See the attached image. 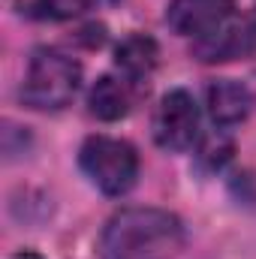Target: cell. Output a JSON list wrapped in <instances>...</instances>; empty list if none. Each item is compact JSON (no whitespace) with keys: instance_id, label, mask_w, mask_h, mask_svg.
Returning a JSON list of instances; mask_svg holds the SVG:
<instances>
[{"instance_id":"7","label":"cell","mask_w":256,"mask_h":259,"mask_svg":"<svg viewBox=\"0 0 256 259\" xmlns=\"http://www.w3.org/2000/svg\"><path fill=\"white\" fill-rule=\"evenodd\" d=\"M205 100H208V115H211V121L217 127H235V124H241L250 115V106H253L250 91L241 81H232V78L211 81L208 91H205Z\"/></svg>"},{"instance_id":"1","label":"cell","mask_w":256,"mask_h":259,"mask_svg":"<svg viewBox=\"0 0 256 259\" xmlns=\"http://www.w3.org/2000/svg\"><path fill=\"white\" fill-rule=\"evenodd\" d=\"M181 247L184 226L163 208H124L100 235V259H172Z\"/></svg>"},{"instance_id":"9","label":"cell","mask_w":256,"mask_h":259,"mask_svg":"<svg viewBox=\"0 0 256 259\" xmlns=\"http://www.w3.org/2000/svg\"><path fill=\"white\" fill-rule=\"evenodd\" d=\"M88 109L100 121H118V118H124L130 112L127 81H118L112 75L97 78V84L91 88V97H88Z\"/></svg>"},{"instance_id":"10","label":"cell","mask_w":256,"mask_h":259,"mask_svg":"<svg viewBox=\"0 0 256 259\" xmlns=\"http://www.w3.org/2000/svg\"><path fill=\"white\" fill-rule=\"evenodd\" d=\"M91 3L94 0H36V6L42 9V15L46 18H58V21L81 15L84 9H91Z\"/></svg>"},{"instance_id":"3","label":"cell","mask_w":256,"mask_h":259,"mask_svg":"<svg viewBox=\"0 0 256 259\" xmlns=\"http://www.w3.org/2000/svg\"><path fill=\"white\" fill-rule=\"evenodd\" d=\"M78 166L88 181L106 196H124L139 178V154L124 139L91 136L78 151Z\"/></svg>"},{"instance_id":"6","label":"cell","mask_w":256,"mask_h":259,"mask_svg":"<svg viewBox=\"0 0 256 259\" xmlns=\"http://www.w3.org/2000/svg\"><path fill=\"white\" fill-rule=\"evenodd\" d=\"M235 12V0H172L166 9V24L181 36H205Z\"/></svg>"},{"instance_id":"11","label":"cell","mask_w":256,"mask_h":259,"mask_svg":"<svg viewBox=\"0 0 256 259\" xmlns=\"http://www.w3.org/2000/svg\"><path fill=\"white\" fill-rule=\"evenodd\" d=\"M229 154H232V142L226 139V136H211L205 145H202V157H205V163L211 166V169H220L226 160H229Z\"/></svg>"},{"instance_id":"2","label":"cell","mask_w":256,"mask_h":259,"mask_svg":"<svg viewBox=\"0 0 256 259\" xmlns=\"http://www.w3.org/2000/svg\"><path fill=\"white\" fill-rule=\"evenodd\" d=\"M81 88V64L58 49H36L21 81V103L36 112H58Z\"/></svg>"},{"instance_id":"4","label":"cell","mask_w":256,"mask_h":259,"mask_svg":"<svg viewBox=\"0 0 256 259\" xmlns=\"http://www.w3.org/2000/svg\"><path fill=\"white\" fill-rule=\"evenodd\" d=\"M154 142L163 151H187L199 142V106L184 88L163 94L154 112Z\"/></svg>"},{"instance_id":"12","label":"cell","mask_w":256,"mask_h":259,"mask_svg":"<svg viewBox=\"0 0 256 259\" xmlns=\"http://www.w3.org/2000/svg\"><path fill=\"white\" fill-rule=\"evenodd\" d=\"M9 259H46V256L36 253V250H18V253H12Z\"/></svg>"},{"instance_id":"5","label":"cell","mask_w":256,"mask_h":259,"mask_svg":"<svg viewBox=\"0 0 256 259\" xmlns=\"http://www.w3.org/2000/svg\"><path fill=\"white\" fill-rule=\"evenodd\" d=\"M193 58L205 64H220V61H235V58H250L256 55V18H229L211 33L193 39Z\"/></svg>"},{"instance_id":"8","label":"cell","mask_w":256,"mask_h":259,"mask_svg":"<svg viewBox=\"0 0 256 259\" xmlns=\"http://www.w3.org/2000/svg\"><path fill=\"white\" fill-rule=\"evenodd\" d=\"M160 49L148 33H133L127 39H121V46L115 49V66L124 72L130 81H142L157 69Z\"/></svg>"}]
</instances>
